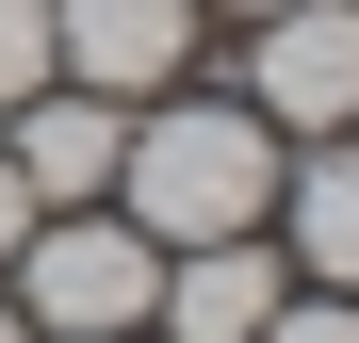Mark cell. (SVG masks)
Here are the masks:
<instances>
[{"label": "cell", "instance_id": "cell-1", "mask_svg": "<svg viewBox=\"0 0 359 343\" xmlns=\"http://www.w3.org/2000/svg\"><path fill=\"white\" fill-rule=\"evenodd\" d=\"M114 180H131L147 246H229V229L278 213V131L245 98H180V114H147V131L114 147Z\"/></svg>", "mask_w": 359, "mask_h": 343}, {"label": "cell", "instance_id": "cell-2", "mask_svg": "<svg viewBox=\"0 0 359 343\" xmlns=\"http://www.w3.org/2000/svg\"><path fill=\"white\" fill-rule=\"evenodd\" d=\"M147 295H163V246L147 229H114V213H66V229H17V327H49V343H114V327H147Z\"/></svg>", "mask_w": 359, "mask_h": 343}, {"label": "cell", "instance_id": "cell-3", "mask_svg": "<svg viewBox=\"0 0 359 343\" xmlns=\"http://www.w3.org/2000/svg\"><path fill=\"white\" fill-rule=\"evenodd\" d=\"M245 114H262V131H343V114H359V0H278Z\"/></svg>", "mask_w": 359, "mask_h": 343}, {"label": "cell", "instance_id": "cell-4", "mask_svg": "<svg viewBox=\"0 0 359 343\" xmlns=\"http://www.w3.org/2000/svg\"><path fill=\"white\" fill-rule=\"evenodd\" d=\"M196 49V0H49V66L98 98H163Z\"/></svg>", "mask_w": 359, "mask_h": 343}, {"label": "cell", "instance_id": "cell-5", "mask_svg": "<svg viewBox=\"0 0 359 343\" xmlns=\"http://www.w3.org/2000/svg\"><path fill=\"white\" fill-rule=\"evenodd\" d=\"M0 147H17V180H33V213H49V196H98V180H114V147H131V114H114L98 82H66V98L33 82L17 114H0Z\"/></svg>", "mask_w": 359, "mask_h": 343}, {"label": "cell", "instance_id": "cell-6", "mask_svg": "<svg viewBox=\"0 0 359 343\" xmlns=\"http://www.w3.org/2000/svg\"><path fill=\"white\" fill-rule=\"evenodd\" d=\"M163 343H262V311H278V262L229 229V246H163Z\"/></svg>", "mask_w": 359, "mask_h": 343}, {"label": "cell", "instance_id": "cell-7", "mask_svg": "<svg viewBox=\"0 0 359 343\" xmlns=\"http://www.w3.org/2000/svg\"><path fill=\"white\" fill-rule=\"evenodd\" d=\"M294 262L327 295H359V147H327V131H311V180H294Z\"/></svg>", "mask_w": 359, "mask_h": 343}, {"label": "cell", "instance_id": "cell-8", "mask_svg": "<svg viewBox=\"0 0 359 343\" xmlns=\"http://www.w3.org/2000/svg\"><path fill=\"white\" fill-rule=\"evenodd\" d=\"M49 82V0H0V114Z\"/></svg>", "mask_w": 359, "mask_h": 343}, {"label": "cell", "instance_id": "cell-9", "mask_svg": "<svg viewBox=\"0 0 359 343\" xmlns=\"http://www.w3.org/2000/svg\"><path fill=\"white\" fill-rule=\"evenodd\" d=\"M262 343H359V311H343V295H311V311L278 295V311H262Z\"/></svg>", "mask_w": 359, "mask_h": 343}, {"label": "cell", "instance_id": "cell-10", "mask_svg": "<svg viewBox=\"0 0 359 343\" xmlns=\"http://www.w3.org/2000/svg\"><path fill=\"white\" fill-rule=\"evenodd\" d=\"M17 229H33V180H17V147H0V262H17Z\"/></svg>", "mask_w": 359, "mask_h": 343}, {"label": "cell", "instance_id": "cell-11", "mask_svg": "<svg viewBox=\"0 0 359 343\" xmlns=\"http://www.w3.org/2000/svg\"><path fill=\"white\" fill-rule=\"evenodd\" d=\"M229 17H278V0H229Z\"/></svg>", "mask_w": 359, "mask_h": 343}, {"label": "cell", "instance_id": "cell-12", "mask_svg": "<svg viewBox=\"0 0 359 343\" xmlns=\"http://www.w3.org/2000/svg\"><path fill=\"white\" fill-rule=\"evenodd\" d=\"M0 343H33V327H17V311H0Z\"/></svg>", "mask_w": 359, "mask_h": 343}, {"label": "cell", "instance_id": "cell-13", "mask_svg": "<svg viewBox=\"0 0 359 343\" xmlns=\"http://www.w3.org/2000/svg\"><path fill=\"white\" fill-rule=\"evenodd\" d=\"M114 343H131V327H114Z\"/></svg>", "mask_w": 359, "mask_h": 343}]
</instances>
